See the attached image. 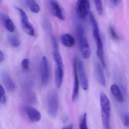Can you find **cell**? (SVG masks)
<instances>
[{
    "instance_id": "8992f818",
    "label": "cell",
    "mask_w": 129,
    "mask_h": 129,
    "mask_svg": "<svg viewBox=\"0 0 129 129\" xmlns=\"http://www.w3.org/2000/svg\"><path fill=\"white\" fill-rule=\"evenodd\" d=\"M19 13L21 18V23L23 29L29 35L33 36L35 35V30L32 25L29 22L28 18L25 12L19 7L16 8Z\"/></svg>"
},
{
    "instance_id": "52a82bcc",
    "label": "cell",
    "mask_w": 129,
    "mask_h": 129,
    "mask_svg": "<svg viewBox=\"0 0 129 129\" xmlns=\"http://www.w3.org/2000/svg\"><path fill=\"white\" fill-rule=\"evenodd\" d=\"M39 71L42 85H46L48 83L50 76L49 64L46 57L43 56L41 60Z\"/></svg>"
},
{
    "instance_id": "e0dca14e",
    "label": "cell",
    "mask_w": 129,
    "mask_h": 129,
    "mask_svg": "<svg viewBox=\"0 0 129 129\" xmlns=\"http://www.w3.org/2000/svg\"><path fill=\"white\" fill-rule=\"evenodd\" d=\"M26 4L33 13H38L40 11L39 5L36 2V0H26Z\"/></svg>"
},
{
    "instance_id": "6da1fadb",
    "label": "cell",
    "mask_w": 129,
    "mask_h": 129,
    "mask_svg": "<svg viewBox=\"0 0 129 129\" xmlns=\"http://www.w3.org/2000/svg\"><path fill=\"white\" fill-rule=\"evenodd\" d=\"M76 31L81 55L84 59H87L90 57L91 50L88 42L85 36V30L82 23H77Z\"/></svg>"
},
{
    "instance_id": "8fae6325",
    "label": "cell",
    "mask_w": 129,
    "mask_h": 129,
    "mask_svg": "<svg viewBox=\"0 0 129 129\" xmlns=\"http://www.w3.org/2000/svg\"><path fill=\"white\" fill-rule=\"evenodd\" d=\"M50 4L51 11L53 15L60 20H64V16L58 3L54 0H51Z\"/></svg>"
},
{
    "instance_id": "9c48e42d",
    "label": "cell",
    "mask_w": 129,
    "mask_h": 129,
    "mask_svg": "<svg viewBox=\"0 0 129 129\" xmlns=\"http://www.w3.org/2000/svg\"><path fill=\"white\" fill-rule=\"evenodd\" d=\"M77 70L78 76L82 88L85 91H86L88 88V81L85 70V66L82 59L79 58L77 62Z\"/></svg>"
},
{
    "instance_id": "277c9868",
    "label": "cell",
    "mask_w": 129,
    "mask_h": 129,
    "mask_svg": "<svg viewBox=\"0 0 129 129\" xmlns=\"http://www.w3.org/2000/svg\"><path fill=\"white\" fill-rule=\"evenodd\" d=\"M92 35L96 43L97 47V54L101 62L103 67L105 66L104 56V47L100 35L99 26L92 27Z\"/></svg>"
},
{
    "instance_id": "5b68a950",
    "label": "cell",
    "mask_w": 129,
    "mask_h": 129,
    "mask_svg": "<svg viewBox=\"0 0 129 129\" xmlns=\"http://www.w3.org/2000/svg\"><path fill=\"white\" fill-rule=\"evenodd\" d=\"M76 12L79 18L85 19L90 12L89 0H77Z\"/></svg>"
},
{
    "instance_id": "d6986e66",
    "label": "cell",
    "mask_w": 129,
    "mask_h": 129,
    "mask_svg": "<svg viewBox=\"0 0 129 129\" xmlns=\"http://www.w3.org/2000/svg\"><path fill=\"white\" fill-rule=\"evenodd\" d=\"M80 129H88L87 125V114L85 113L81 117L79 122Z\"/></svg>"
},
{
    "instance_id": "30bf717a",
    "label": "cell",
    "mask_w": 129,
    "mask_h": 129,
    "mask_svg": "<svg viewBox=\"0 0 129 129\" xmlns=\"http://www.w3.org/2000/svg\"><path fill=\"white\" fill-rule=\"evenodd\" d=\"M25 110L28 118L31 122H37L40 121L41 115L37 109L33 107H27L25 108Z\"/></svg>"
},
{
    "instance_id": "7a4b0ae2",
    "label": "cell",
    "mask_w": 129,
    "mask_h": 129,
    "mask_svg": "<svg viewBox=\"0 0 129 129\" xmlns=\"http://www.w3.org/2000/svg\"><path fill=\"white\" fill-rule=\"evenodd\" d=\"M100 98L103 126L105 129H110L111 105L110 100L106 94L103 92H102L100 94Z\"/></svg>"
},
{
    "instance_id": "ffe728a7",
    "label": "cell",
    "mask_w": 129,
    "mask_h": 129,
    "mask_svg": "<svg viewBox=\"0 0 129 129\" xmlns=\"http://www.w3.org/2000/svg\"><path fill=\"white\" fill-rule=\"evenodd\" d=\"M93 1L98 13L100 15H102L103 13L102 0H93Z\"/></svg>"
},
{
    "instance_id": "4316f807",
    "label": "cell",
    "mask_w": 129,
    "mask_h": 129,
    "mask_svg": "<svg viewBox=\"0 0 129 129\" xmlns=\"http://www.w3.org/2000/svg\"><path fill=\"white\" fill-rule=\"evenodd\" d=\"M62 129H73V125L72 124H70L67 126H64Z\"/></svg>"
},
{
    "instance_id": "4fadbf2b",
    "label": "cell",
    "mask_w": 129,
    "mask_h": 129,
    "mask_svg": "<svg viewBox=\"0 0 129 129\" xmlns=\"http://www.w3.org/2000/svg\"><path fill=\"white\" fill-rule=\"evenodd\" d=\"M2 78L7 89L9 91H14L16 87L15 84L10 76L6 72H3L2 73Z\"/></svg>"
},
{
    "instance_id": "2e32d148",
    "label": "cell",
    "mask_w": 129,
    "mask_h": 129,
    "mask_svg": "<svg viewBox=\"0 0 129 129\" xmlns=\"http://www.w3.org/2000/svg\"><path fill=\"white\" fill-rule=\"evenodd\" d=\"M111 91L112 94L118 102L122 103L123 102V96L118 86L116 84H113L111 87Z\"/></svg>"
},
{
    "instance_id": "9a60e30c",
    "label": "cell",
    "mask_w": 129,
    "mask_h": 129,
    "mask_svg": "<svg viewBox=\"0 0 129 129\" xmlns=\"http://www.w3.org/2000/svg\"><path fill=\"white\" fill-rule=\"evenodd\" d=\"M61 43L67 47L71 48L74 46L76 43L75 39L71 35L65 33L61 35L60 38Z\"/></svg>"
},
{
    "instance_id": "83f0119b",
    "label": "cell",
    "mask_w": 129,
    "mask_h": 129,
    "mask_svg": "<svg viewBox=\"0 0 129 129\" xmlns=\"http://www.w3.org/2000/svg\"><path fill=\"white\" fill-rule=\"evenodd\" d=\"M0 2H1V0H0Z\"/></svg>"
},
{
    "instance_id": "603a6c76",
    "label": "cell",
    "mask_w": 129,
    "mask_h": 129,
    "mask_svg": "<svg viewBox=\"0 0 129 129\" xmlns=\"http://www.w3.org/2000/svg\"><path fill=\"white\" fill-rule=\"evenodd\" d=\"M29 61L28 59L23 60L22 62V65L23 69L26 70H28L29 68Z\"/></svg>"
},
{
    "instance_id": "d4e9b609",
    "label": "cell",
    "mask_w": 129,
    "mask_h": 129,
    "mask_svg": "<svg viewBox=\"0 0 129 129\" xmlns=\"http://www.w3.org/2000/svg\"><path fill=\"white\" fill-rule=\"evenodd\" d=\"M112 4H113L114 5L117 6L118 5L120 0H111Z\"/></svg>"
},
{
    "instance_id": "5bb4252c",
    "label": "cell",
    "mask_w": 129,
    "mask_h": 129,
    "mask_svg": "<svg viewBox=\"0 0 129 129\" xmlns=\"http://www.w3.org/2000/svg\"><path fill=\"white\" fill-rule=\"evenodd\" d=\"M0 21L10 32H13L14 31V26L13 23L8 16L4 14H1Z\"/></svg>"
},
{
    "instance_id": "44dd1931",
    "label": "cell",
    "mask_w": 129,
    "mask_h": 129,
    "mask_svg": "<svg viewBox=\"0 0 129 129\" xmlns=\"http://www.w3.org/2000/svg\"><path fill=\"white\" fill-rule=\"evenodd\" d=\"M6 102L5 91L2 86L0 84V103L5 104Z\"/></svg>"
},
{
    "instance_id": "484cf974",
    "label": "cell",
    "mask_w": 129,
    "mask_h": 129,
    "mask_svg": "<svg viewBox=\"0 0 129 129\" xmlns=\"http://www.w3.org/2000/svg\"><path fill=\"white\" fill-rule=\"evenodd\" d=\"M4 58V53L2 51H0V63L3 61Z\"/></svg>"
},
{
    "instance_id": "7c38bea8",
    "label": "cell",
    "mask_w": 129,
    "mask_h": 129,
    "mask_svg": "<svg viewBox=\"0 0 129 129\" xmlns=\"http://www.w3.org/2000/svg\"><path fill=\"white\" fill-rule=\"evenodd\" d=\"M94 63L95 73L98 81L102 86H105L106 85V80L104 71L102 68L101 66L97 60H95Z\"/></svg>"
},
{
    "instance_id": "ac0fdd59",
    "label": "cell",
    "mask_w": 129,
    "mask_h": 129,
    "mask_svg": "<svg viewBox=\"0 0 129 129\" xmlns=\"http://www.w3.org/2000/svg\"><path fill=\"white\" fill-rule=\"evenodd\" d=\"M8 41L10 44L14 47H18L20 44V41L19 39L17 37L13 36H9L8 38Z\"/></svg>"
},
{
    "instance_id": "3957f363",
    "label": "cell",
    "mask_w": 129,
    "mask_h": 129,
    "mask_svg": "<svg viewBox=\"0 0 129 129\" xmlns=\"http://www.w3.org/2000/svg\"><path fill=\"white\" fill-rule=\"evenodd\" d=\"M47 107L48 114L52 117H56L59 108V96L56 90H51L48 93L47 98Z\"/></svg>"
},
{
    "instance_id": "7402d4cb",
    "label": "cell",
    "mask_w": 129,
    "mask_h": 129,
    "mask_svg": "<svg viewBox=\"0 0 129 129\" xmlns=\"http://www.w3.org/2000/svg\"><path fill=\"white\" fill-rule=\"evenodd\" d=\"M123 125L126 127H129V115L127 113L124 114L122 116Z\"/></svg>"
},
{
    "instance_id": "cb8c5ba5",
    "label": "cell",
    "mask_w": 129,
    "mask_h": 129,
    "mask_svg": "<svg viewBox=\"0 0 129 129\" xmlns=\"http://www.w3.org/2000/svg\"><path fill=\"white\" fill-rule=\"evenodd\" d=\"M110 32L112 38L115 40H118L119 37L117 34L116 31L112 26H110Z\"/></svg>"
},
{
    "instance_id": "ba28073f",
    "label": "cell",
    "mask_w": 129,
    "mask_h": 129,
    "mask_svg": "<svg viewBox=\"0 0 129 129\" xmlns=\"http://www.w3.org/2000/svg\"><path fill=\"white\" fill-rule=\"evenodd\" d=\"M77 62L78 59L77 57L75 56L74 57L73 61V68L74 76L73 88L72 92V99L73 101H76L78 98L79 94V82L77 70Z\"/></svg>"
}]
</instances>
